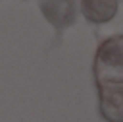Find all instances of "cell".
<instances>
[{"label":"cell","mask_w":123,"mask_h":122,"mask_svg":"<svg viewBox=\"0 0 123 122\" xmlns=\"http://www.w3.org/2000/svg\"><path fill=\"white\" fill-rule=\"evenodd\" d=\"M94 76L100 91V112L108 122H123V37L104 41L96 52Z\"/></svg>","instance_id":"cell-1"},{"label":"cell","mask_w":123,"mask_h":122,"mask_svg":"<svg viewBox=\"0 0 123 122\" xmlns=\"http://www.w3.org/2000/svg\"><path fill=\"white\" fill-rule=\"evenodd\" d=\"M44 17L58 29L63 31L65 27L75 23L77 17V0H40L38 2Z\"/></svg>","instance_id":"cell-2"},{"label":"cell","mask_w":123,"mask_h":122,"mask_svg":"<svg viewBox=\"0 0 123 122\" xmlns=\"http://www.w3.org/2000/svg\"><path fill=\"white\" fill-rule=\"evenodd\" d=\"M81 12L92 23H106L117 14V0H81Z\"/></svg>","instance_id":"cell-3"}]
</instances>
